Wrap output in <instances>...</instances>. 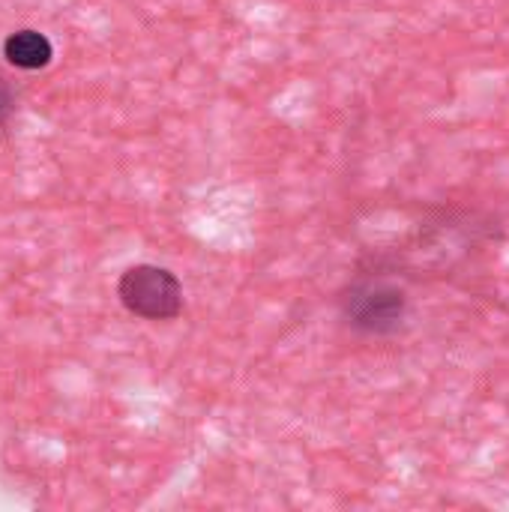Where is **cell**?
<instances>
[{"label": "cell", "mask_w": 509, "mask_h": 512, "mask_svg": "<svg viewBox=\"0 0 509 512\" xmlns=\"http://www.w3.org/2000/svg\"><path fill=\"white\" fill-rule=\"evenodd\" d=\"M120 303L144 321H171L183 309V288L177 276L156 264H135L117 282Z\"/></svg>", "instance_id": "cell-1"}, {"label": "cell", "mask_w": 509, "mask_h": 512, "mask_svg": "<svg viewBox=\"0 0 509 512\" xmlns=\"http://www.w3.org/2000/svg\"><path fill=\"white\" fill-rule=\"evenodd\" d=\"M405 309H408V300L402 288L390 282H378V279H363L351 285V291L342 297V312L348 324L372 336H387L399 330V324L405 321Z\"/></svg>", "instance_id": "cell-2"}, {"label": "cell", "mask_w": 509, "mask_h": 512, "mask_svg": "<svg viewBox=\"0 0 509 512\" xmlns=\"http://www.w3.org/2000/svg\"><path fill=\"white\" fill-rule=\"evenodd\" d=\"M3 57L6 63H12L15 69L33 72V69H45L54 57V45L45 33L39 30H15L3 39Z\"/></svg>", "instance_id": "cell-3"}, {"label": "cell", "mask_w": 509, "mask_h": 512, "mask_svg": "<svg viewBox=\"0 0 509 512\" xmlns=\"http://www.w3.org/2000/svg\"><path fill=\"white\" fill-rule=\"evenodd\" d=\"M9 111H12V90H9V84L0 78V123L9 117Z\"/></svg>", "instance_id": "cell-4"}]
</instances>
